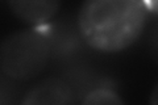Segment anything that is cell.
Masks as SVG:
<instances>
[{"mask_svg": "<svg viewBox=\"0 0 158 105\" xmlns=\"http://www.w3.org/2000/svg\"><path fill=\"white\" fill-rule=\"evenodd\" d=\"M146 14L144 2L90 0L82 4L77 24L88 47L100 53H118L140 38Z\"/></svg>", "mask_w": 158, "mask_h": 105, "instance_id": "obj_1", "label": "cell"}, {"mask_svg": "<svg viewBox=\"0 0 158 105\" xmlns=\"http://www.w3.org/2000/svg\"><path fill=\"white\" fill-rule=\"evenodd\" d=\"M50 58L52 42L48 24L9 34L0 46L2 72L17 82H28L38 76Z\"/></svg>", "mask_w": 158, "mask_h": 105, "instance_id": "obj_2", "label": "cell"}, {"mask_svg": "<svg viewBox=\"0 0 158 105\" xmlns=\"http://www.w3.org/2000/svg\"><path fill=\"white\" fill-rule=\"evenodd\" d=\"M21 105H78V96L61 76H49L29 89Z\"/></svg>", "mask_w": 158, "mask_h": 105, "instance_id": "obj_3", "label": "cell"}, {"mask_svg": "<svg viewBox=\"0 0 158 105\" xmlns=\"http://www.w3.org/2000/svg\"><path fill=\"white\" fill-rule=\"evenodd\" d=\"M49 37L52 42V57L58 59L73 58L82 50L83 38L77 26L70 21H59L54 24H48Z\"/></svg>", "mask_w": 158, "mask_h": 105, "instance_id": "obj_4", "label": "cell"}, {"mask_svg": "<svg viewBox=\"0 0 158 105\" xmlns=\"http://www.w3.org/2000/svg\"><path fill=\"white\" fill-rule=\"evenodd\" d=\"M7 6L11 12L24 22L32 24L34 26L46 25L50 18L58 12V2H8Z\"/></svg>", "mask_w": 158, "mask_h": 105, "instance_id": "obj_5", "label": "cell"}, {"mask_svg": "<svg viewBox=\"0 0 158 105\" xmlns=\"http://www.w3.org/2000/svg\"><path fill=\"white\" fill-rule=\"evenodd\" d=\"M79 105H125V103L112 88H98L86 95Z\"/></svg>", "mask_w": 158, "mask_h": 105, "instance_id": "obj_6", "label": "cell"}, {"mask_svg": "<svg viewBox=\"0 0 158 105\" xmlns=\"http://www.w3.org/2000/svg\"><path fill=\"white\" fill-rule=\"evenodd\" d=\"M146 46H148V51H149L150 58L154 61L156 64H158V21H156L149 28Z\"/></svg>", "mask_w": 158, "mask_h": 105, "instance_id": "obj_7", "label": "cell"}, {"mask_svg": "<svg viewBox=\"0 0 158 105\" xmlns=\"http://www.w3.org/2000/svg\"><path fill=\"white\" fill-rule=\"evenodd\" d=\"M144 6L148 9V12H152L154 14H158V0H148V2H144Z\"/></svg>", "mask_w": 158, "mask_h": 105, "instance_id": "obj_8", "label": "cell"}, {"mask_svg": "<svg viewBox=\"0 0 158 105\" xmlns=\"http://www.w3.org/2000/svg\"><path fill=\"white\" fill-rule=\"evenodd\" d=\"M149 105H158V83L154 86L149 97Z\"/></svg>", "mask_w": 158, "mask_h": 105, "instance_id": "obj_9", "label": "cell"}]
</instances>
